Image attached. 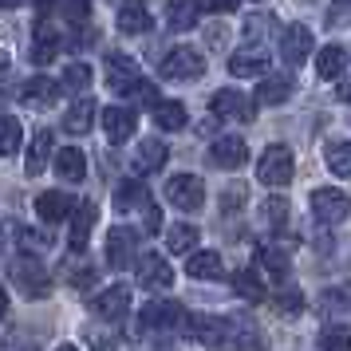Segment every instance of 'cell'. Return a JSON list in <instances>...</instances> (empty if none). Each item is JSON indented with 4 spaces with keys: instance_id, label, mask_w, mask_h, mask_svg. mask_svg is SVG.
Instances as JSON below:
<instances>
[{
    "instance_id": "obj_1",
    "label": "cell",
    "mask_w": 351,
    "mask_h": 351,
    "mask_svg": "<svg viewBox=\"0 0 351 351\" xmlns=\"http://www.w3.org/2000/svg\"><path fill=\"white\" fill-rule=\"evenodd\" d=\"M292 174H296V166H292V150L288 146H269L261 154V162H256V178L265 186H272V190H285L292 182Z\"/></svg>"
},
{
    "instance_id": "obj_2",
    "label": "cell",
    "mask_w": 351,
    "mask_h": 351,
    "mask_svg": "<svg viewBox=\"0 0 351 351\" xmlns=\"http://www.w3.org/2000/svg\"><path fill=\"white\" fill-rule=\"evenodd\" d=\"M206 75V56L193 48H174L166 51L162 60V80H174V83H190V80H202Z\"/></svg>"
},
{
    "instance_id": "obj_3",
    "label": "cell",
    "mask_w": 351,
    "mask_h": 351,
    "mask_svg": "<svg viewBox=\"0 0 351 351\" xmlns=\"http://www.w3.org/2000/svg\"><path fill=\"white\" fill-rule=\"evenodd\" d=\"M166 197H170V206L182 209V213H197V209L206 206V182L197 174H178V178H170Z\"/></svg>"
},
{
    "instance_id": "obj_4",
    "label": "cell",
    "mask_w": 351,
    "mask_h": 351,
    "mask_svg": "<svg viewBox=\"0 0 351 351\" xmlns=\"http://www.w3.org/2000/svg\"><path fill=\"white\" fill-rule=\"evenodd\" d=\"M312 213L324 225H339V221H348L351 197L343 190H335V186H319V190H312Z\"/></svg>"
},
{
    "instance_id": "obj_5",
    "label": "cell",
    "mask_w": 351,
    "mask_h": 351,
    "mask_svg": "<svg viewBox=\"0 0 351 351\" xmlns=\"http://www.w3.org/2000/svg\"><path fill=\"white\" fill-rule=\"evenodd\" d=\"M143 328L146 332H174L186 328V308L174 300H150L143 308Z\"/></svg>"
},
{
    "instance_id": "obj_6",
    "label": "cell",
    "mask_w": 351,
    "mask_h": 351,
    "mask_svg": "<svg viewBox=\"0 0 351 351\" xmlns=\"http://www.w3.org/2000/svg\"><path fill=\"white\" fill-rule=\"evenodd\" d=\"M12 280L20 285V292H24L28 300H44V296H51V276L44 272L40 261H16V265H12Z\"/></svg>"
},
{
    "instance_id": "obj_7",
    "label": "cell",
    "mask_w": 351,
    "mask_h": 351,
    "mask_svg": "<svg viewBox=\"0 0 351 351\" xmlns=\"http://www.w3.org/2000/svg\"><path fill=\"white\" fill-rule=\"evenodd\" d=\"M209 111L217 119H229V123H253L256 119V103L241 91H217L209 99Z\"/></svg>"
},
{
    "instance_id": "obj_8",
    "label": "cell",
    "mask_w": 351,
    "mask_h": 351,
    "mask_svg": "<svg viewBox=\"0 0 351 351\" xmlns=\"http://www.w3.org/2000/svg\"><path fill=\"white\" fill-rule=\"evenodd\" d=\"M209 162H213L217 170H237V166L249 162V146H245L241 134H221L217 143L209 146Z\"/></svg>"
},
{
    "instance_id": "obj_9",
    "label": "cell",
    "mask_w": 351,
    "mask_h": 351,
    "mask_svg": "<svg viewBox=\"0 0 351 351\" xmlns=\"http://www.w3.org/2000/svg\"><path fill=\"white\" fill-rule=\"evenodd\" d=\"M134 249H138V237H134L130 225H114L107 233V265L111 269H127L134 261Z\"/></svg>"
},
{
    "instance_id": "obj_10",
    "label": "cell",
    "mask_w": 351,
    "mask_h": 351,
    "mask_svg": "<svg viewBox=\"0 0 351 351\" xmlns=\"http://www.w3.org/2000/svg\"><path fill=\"white\" fill-rule=\"evenodd\" d=\"M312 56V32L304 28V24H288L285 36H280V60H285L288 67L304 64Z\"/></svg>"
},
{
    "instance_id": "obj_11",
    "label": "cell",
    "mask_w": 351,
    "mask_h": 351,
    "mask_svg": "<svg viewBox=\"0 0 351 351\" xmlns=\"http://www.w3.org/2000/svg\"><path fill=\"white\" fill-rule=\"evenodd\" d=\"M138 285L150 288V292H162V288L174 285V272H170V265H166V256H158V253L138 256Z\"/></svg>"
},
{
    "instance_id": "obj_12",
    "label": "cell",
    "mask_w": 351,
    "mask_h": 351,
    "mask_svg": "<svg viewBox=\"0 0 351 351\" xmlns=\"http://www.w3.org/2000/svg\"><path fill=\"white\" fill-rule=\"evenodd\" d=\"M138 80H143V75H138V64H134L130 56H123V51H111V56H107V83H111V91L123 95V91H130Z\"/></svg>"
},
{
    "instance_id": "obj_13",
    "label": "cell",
    "mask_w": 351,
    "mask_h": 351,
    "mask_svg": "<svg viewBox=\"0 0 351 351\" xmlns=\"http://www.w3.org/2000/svg\"><path fill=\"white\" fill-rule=\"evenodd\" d=\"M60 48H64V36L56 32L48 20H40L36 32H32V64H40V67L51 64V60L60 56Z\"/></svg>"
},
{
    "instance_id": "obj_14",
    "label": "cell",
    "mask_w": 351,
    "mask_h": 351,
    "mask_svg": "<svg viewBox=\"0 0 351 351\" xmlns=\"http://www.w3.org/2000/svg\"><path fill=\"white\" fill-rule=\"evenodd\" d=\"M114 20H119V32H127V36H143V32H150V24H154L146 0H123V8H119Z\"/></svg>"
},
{
    "instance_id": "obj_15",
    "label": "cell",
    "mask_w": 351,
    "mask_h": 351,
    "mask_svg": "<svg viewBox=\"0 0 351 351\" xmlns=\"http://www.w3.org/2000/svg\"><path fill=\"white\" fill-rule=\"evenodd\" d=\"M127 308H130V288L127 285H111L95 296V316L99 319H123Z\"/></svg>"
},
{
    "instance_id": "obj_16",
    "label": "cell",
    "mask_w": 351,
    "mask_h": 351,
    "mask_svg": "<svg viewBox=\"0 0 351 351\" xmlns=\"http://www.w3.org/2000/svg\"><path fill=\"white\" fill-rule=\"evenodd\" d=\"M166 158H170L166 143H162V138H146V143H138V150H134L130 170H134L138 178H143V174H154V170H162V166H166Z\"/></svg>"
},
{
    "instance_id": "obj_17",
    "label": "cell",
    "mask_w": 351,
    "mask_h": 351,
    "mask_svg": "<svg viewBox=\"0 0 351 351\" xmlns=\"http://www.w3.org/2000/svg\"><path fill=\"white\" fill-rule=\"evenodd\" d=\"M103 130H107L111 143H127L130 134L138 130V114L130 111V107H107L103 111Z\"/></svg>"
},
{
    "instance_id": "obj_18",
    "label": "cell",
    "mask_w": 351,
    "mask_h": 351,
    "mask_svg": "<svg viewBox=\"0 0 351 351\" xmlns=\"http://www.w3.org/2000/svg\"><path fill=\"white\" fill-rule=\"evenodd\" d=\"M229 71L237 80H253V75H265L269 71V56L261 48H245V51H233L229 56Z\"/></svg>"
},
{
    "instance_id": "obj_19",
    "label": "cell",
    "mask_w": 351,
    "mask_h": 351,
    "mask_svg": "<svg viewBox=\"0 0 351 351\" xmlns=\"http://www.w3.org/2000/svg\"><path fill=\"white\" fill-rule=\"evenodd\" d=\"M51 150H56V134H51V130H36V134H32V146H28V162H24L28 178L44 174V166L51 162Z\"/></svg>"
},
{
    "instance_id": "obj_20",
    "label": "cell",
    "mask_w": 351,
    "mask_h": 351,
    "mask_svg": "<svg viewBox=\"0 0 351 351\" xmlns=\"http://www.w3.org/2000/svg\"><path fill=\"white\" fill-rule=\"evenodd\" d=\"M91 229H95V202H80L75 206V217H71V253H83L87 249V237H91Z\"/></svg>"
},
{
    "instance_id": "obj_21",
    "label": "cell",
    "mask_w": 351,
    "mask_h": 351,
    "mask_svg": "<svg viewBox=\"0 0 351 351\" xmlns=\"http://www.w3.org/2000/svg\"><path fill=\"white\" fill-rule=\"evenodd\" d=\"M292 95H296V80L292 75H269V80H261V87H256V99L269 103V107H276V103H285Z\"/></svg>"
},
{
    "instance_id": "obj_22",
    "label": "cell",
    "mask_w": 351,
    "mask_h": 351,
    "mask_svg": "<svg viewBox=\"0 0 351 351\" xmlns=\"http://www.w3.org/2000/svg\"><path fill=\"white\" fill-rule=\"evenodd\" d=\"M20 95H24V103H28V107H51V103L60 99V83L36 75V80L24 83V91H20Z\"/></svg>"
},
{
    "instance_id": "obj_23",
    "label": "cell",
    "mask_w": 351,
    "mask_h": 351,
    "mask_svg": "<svg viewBox=\"0 0 351 351\" xmlns=\"http://www.w3.org/2000/svg\"><path fill=\"white\" fill-rule=\"evenodd\" d=\"M95 123V99H75L71 111L64 114V130L67 134H87Z\"/></svg>"
},
{
    "instance_id": "obj_24",
    "label": "cell",
    "mask_w": 351,
    "mask_h": 351,
    "mask_svg": "<svg viewBox=\"0 0 351 351\" xmlns=\"http://www.w3.org/2000/svg\"><path fill=\"white\" fill-rule=\"evenodd\" d=\"M71 206H75V202H71V193H40V197H36V213H40V217H44V221H64L67 213H71Z\"/></svg>"
},
{
    "instance_id": "obj_25",
    "label": "cell",
    "mask_w": 351,
    "mask_h": 351,
    "mask_svg": "<svg viewBox=\"0 0 351 351\" xmlns=\"http://www.w3.org/2000/svg\"><path fill=\"white\" fill-rule=\"evenodd\" d=\"M56 174L64 178V182H83V178H87V158H83V150H75V146L60 150V154H56Z\"/></svg>"
},
{
    "instance_id": "obj_26",
    "label": "cell",
    "mask_w": 351,
    "mask_h": 351,
    "mask_svg": "<svg viewBox=\"0 0 351 351\" xmlns=\"http://www.w3.org/2000/svg\"><path fill=\"white\" fill-rule=\"evenodd\" d=\"M186 272H190L193 280H213V276H221V253H190L186 256Z\"/></svg>"
},
{
    "instance_id": "obj_27",
    "label": "cell",
    "mask_w": 351,
    "mask_h": 351,
    "mask_svg": "<svg viewBox=\"0 0 351 351\" xmlns=\"http://www.w3.org/2000/svg\"><path fill=\"white\" fill-rule=\"evenodd\" d=\"M186 123H190V114H186V107L178 99H162L154 107V127L158 130H182Z\"/></svg>"
},
{
    "instance_id": "obj_28",
    "label": "cell",
    "mask_w": 351,
    "mask_h": 351,
    "mask_svg": "<svg viewBox=\"0 0 351 351\" xmlns=\"http://www.w3.org/2000/svg\"><path fill=\"white\" fill-rule=\"evenodd\" d=\"M319 308H324V316H348L351 312V280L348 285H335V288H324V296H319Z\"/></svg>"
},
{
    "instance_id": "obj_29",
    "label": "cell",
    "mask_w": 351,
    "mask_h": 351,
    "mask_svg": "<svg viewBox=\"0 0 351 351\" xmlns=\"http://www.w3.org/2000/svg\"><path fill=\"white\" fill-rule=\"evenodd\" d=\"M343 67H348V51L335 48V44L316 56V75H319V80H339V71H343Z\"/></svg>"
},
{
    "instance_id": "obj_30",
    "label": "cell",
    "mask_w": 351,
    "mask_h": 351,
    "mask_svg": "<svg viewBox=\"0 0 351 351\" xmlns=\"http://www.w3.org/2000/svg\"><path fill=\"white\" fill-rule=\"evenodd\" d=\"M166 249L170 253H193L197 249V225H170L166 229Z\"/></svg>"
},
{
    "instance_id": "obj_31",
    "label": "cell",
    "mask_w": 351,
    "mask_h": 351,
    "mask_svg": "<svg viewBox=\"0 0 351 351\" xmlns=\"http://www.w3.org/2000/svg\"><path fill=\"white\" fill-rule=\"evenodd\" d=\"M166 20H170V28H178V32L193 28L197 24V0H174L166 8Z\"/></svg>"
},
{
    "instance_id": "obj_32",
    "label": "cell",
    "mask_w": 351,
    "mask_h": 351,
    "mask_svg": "<svg viewBox=\"0 0 351 351\" xmlns=\"http://www.w3.org/2000/svg\"><path fill=\"white\" fill-rule=\"evenodd\" d=\"M146 197H150V193H146L138 182H119V186H114V209H119V213H127V209L143 206Z\"/></svg>"
},
{
    "instance_id": "obj_33",
    "label": "cell",
    "mask_w": 351,
    "mask_h": 351,
    "mask_svg": "<svg viewBox=\"0 0 351 351\" xmlns=\"http://www.w3.org/2000/svg\"><path fill=\"white\" fill-rule=\"evenodd\" d=\"M324 162H328V170L335 178H351V143H332Z\"/></svg>"
},
{
    "instance_id": "obj_34",
    "label": "cell",
    "mask_w": 351,
    "mask_h": 351,
    "mask_svg": "<svg viewBox=\"0 0 351 351\" xmlns=\"http://www.w3.org/2000/svg\"><path fill=\"white\" fill-rule=\"evenodd\" d=\"M20 138H24L20 123L12 119V114H4V119H0V154H4V158H12V154L20 150Z\"/></svg>"
},
{
    "instance_id": "obj_35",
    "label": "cell",
    "mask_w": 351,
    "mask_h": 351,
    "mask_svg": "<svg viewBox=\"0 0 351 351\" xmlns=\"http://www.w3.org/2000/svg\"><path fill=\"white\" fill-rule=\"evenodd\" d=\"M233 288H237L241 300H265V285H261V276L253 269H241L233 276Z\"/></svg>"
},
{
    "instance_id": "obj_36",
    "label": "cell",
    "mask_w": 351,
    "mask_h": 351,
    "mask_svg": "<svg viewBox=\"0 0 351 351\" xmlns=\"http://www.w3.org/2000/svg\"><path fill=\"white\" fill-rule=\"evenodd\" d=\"M64 276H67V285H75V288H91V285L99 280V269L91 265V261H80V256H75V261H71V265L64 269Z\"/></svg>"
},
{
    "instance_id": "obj_37",
    "label": "cell",
    "mask_w": 351,
    "mask_h": 351,
    "mask_svg": "<svg viewBox=\"0 0 351 351\" xmlns=\"http://www.w3.org/2000/svg\"><path fill=\"white\" fill-rule=\"evenodd\" d=\"M256 256H261V265L269 272H276V276H285L288 272V256L280 253V249H272V245H256Z\"/></svg>"
},
{
    "instance_id": "obj_38",
    "label": "cell",
    "mask_w": 351,
    "mask_h": 351,
    "mask_svg": "<svg viewBox=\"0 0 351 351\" xmlns=\"http://www.w3.org/2000/svg\"><path fill=\"white\" fill-rule=\"evenodd\" d=\"M127 99H134V103H143V107H158V83H150V80H138L134 87L127 91Z\"/></svg>"
},
{
    "instance_id": "obj_39",
    "label": "cell",
    "mask_w": 351,
    "mask_h": 351,
    "mask_svg": "<svg viewBox=\"0 0 351 351\" xmlns=\"http://www.w3.org/2000/svg\"><path fill=\"white\" fill-rule=\"evenodd\" d=\"M265 221L276 225V229L288 221V197H285V193H272L269 202H265Z\"/></svg>"
},
{
    "instance_id": "obj_40",
    "label": "cell",
    "mask_w": 351,
    "mask_h": 351,
    "mask_svg": "<svg viewBox=\"0 0 351 351\" xmlns=\"http://www.w3.org/2000/svg\"><path fill=\"white\" fill-rule=\"evenodd\" d=\"M319 351H351L348 328H328V332L319 335Z\"/></svg>"
},
{
    "instance_id": "obj_41",
    "label": "cell",
    "mask_w": 351,
    "mask_h": 351,
    "mask_svg": "<svg viewBox=\"0 0 351 351\" xmlns=\"http://www.w3.org/2000/svg\"><path fill=\"white\" fill-rule=\"evenodd\" d=\"M91 80H95V71H91L87 64H71L64 71V87H71V91H83Z\"/></svg>"
},
{
    "instance_id": "obj_42",
    "label": "cell",
    "mask_w": 351,
    "mask_h": 351,
    "mask_svg": "<svg viewBox=\"0 0 351 351\" xmlns=\"http://www.w3.org/2000/svg\"><path fill=\"white\" fill-rule=\"evenodd\" d=\"M245 197H249L245 182H233V186H225V190H221V213H233V209H241V206H245Z\"/></svg>"
},
{
    "instance_id": "obj_43",
    "label": "cell",
    "mask_w": 351,
    "mask_h": 351,
    "mask_svg": "<svg viewBox=\"0 0 351 351\" xmlns=\"http://www.w3.org/2000/svg\"><path fill=\"white\" fill-rule=\"evenodd\" d=\"M64 16L71 24H87L91 20V0H64Z\"/></svg>"
},
{
    "instance_id": "obj_44",
    "label": "cell",
    "mask_w": 351,
    "mask_h": 351,
    "mask_svg": "<svg viewBox=\"0 0 351 351\" xmlns=\"http://www.w3.org/2000/svg\"><path fill=\"white\" fill-rule=\"evenodd\" d=\"M276 304H280V312H288V316H300V312H304V296H300V288H285V292L276 296Z\"/></svg>"
},
{
    "instance_id": "obj_45",
    "label": "cell",
    "mask_w": 351,
    "mask_h": 351,
    "mask_svg": "<svg viewBox=\"0 0 351 351\" xmlns=\"http://www.w3.org/2000/svg\"><path fill=\"white\" fill-rule=\"evenodd\" d=\"M143 229H146V233H158V229H162V209H158L154 197H146V202H143Z\"/></svg>"
},
{
    "instance_id": "obj_46",
    "label": "cell",
    "mask_w": 351,
    "mask_h": 351,
    "mask_svg": "<svg viewBox=\"0 0 351 351\" xmlns=\"http://www.w3.org/2000/svg\"><path fill=\"white\" fill-rule=\"evenodd\" d=\"M328 24H332V28L351 24V0H332V8H328Z\"/></svg>"
},
{
    "instance_id": "obj_47",
    "label": "cell",
    "mask_w": 351,
    "mask_h": 351,
    "mask_svg": "<svg viewBox=\"0 0 351 351\" xmlns=\"http://www.w3.org/2000/svg\"><path fill=\"white\" fill-rule=\"evenodd\" d=\"M272 24H276L272 16H249L245 20V36L249 40H265V32H272Z\"/></svg>"
},
{
    "instance_id": "obj_48",
    "label": "cell",
    "mask_w": 351,
    "mask_h": 351,
    "mask_svg": "<svg viewBox=\"0 0 351 351\" xmlns=\"http://www.w3.org/2000/svg\"><path fill=\"white\" fill-rule=\"evenodd\" d=\"M44 245H51L48 233H32V229H20V249H44Z\"/></svg>"
},
{
    "instance_id": "obj_49",
    "label": "cell",
    "mask_w": 351,
    "mask_h": 351,
    "mask_svg": "<svg viewBox=\"0 0 351 351\" xmlns=\"http://www.w3.org/2000/svg\"><path fill=\"white\" fill-rule=\"evenodd\" d=\"M241 0H197V8H206V12H233Z\"/></svg>"
},
{
    "instance_id": "obj_50",
    "label": "cell",
    "mask_w": 351,
    "mask_h": 351,
    "mask_svg": "<svg viewBox=\"0 0 351 351\" xmlns=\"http://www.w3.org/2000/svg\"><path fill=\"white\" fill-rule=\"evenodd\" d=\"M32 4L40 8V12H44V16H48V12H51V4H56V0H32Z\"/></svg>"
},
{
    "instance_id": "obj_51",
    "label": "cell",
    "mask_w": 351,
    "mask_h": 351,
    "mask_svg": "<svg viewBox=\"0 0 351 351\" xmlns=\"http://www.w3.org/2000/svg\"><path fill=\"white\" fill-rule=\"evenodd\" d=\"M4 312H8V292L0 288V316H4Z\"/></svg>"
},
{
    "instance_id": "obj_52",
    "label": "cell",
    "mask_w": 351,
    "mask_h": 351,
    "mask_svg": "<svg viewBox=\"0 0 351 351\" xmlns=\"http://www.w3.org/2000/svg\"><path fill=\"white\" fill-rule=\"evenodd\" d=\"M20 4H28V0H0V8H20Z\"/></svg>"
},
{
    "instance_id": "obj_53",
    "label": "cell",
    "mask_w": 351,
    "mask_h": 351,
    "mask_svg": "<svg viewBox=\"0 0 351 351\" xmlns=\"http://www.w3.org/2000/svg\"><path fill=\"white\" fill-rule=\"evenodd\" d=\"M4 67H8V56H4V51H0V71H4Z\"/></svg>"
},
{
    "instance_id": "obj_54",
    "label": "cell",
    "mask_w": 351,
    "mask_h": 351,
    "mask_svg": "<svg viewBox=\"0 0 351 351\" xmlns=\"http://www.w3.org/2000/svg\"><path fill=\"white\" fill-rule=\"evenodd\" d=\"M56 351H80V348H71V343H64V348H56Z\"/></svg>"
},
{
    "instance_id": "obj_55",
    "label": "cell",
    "mask_w": 351,
    "mask_h": 351,
    "mask_svg": "<svg viewBox=\"0 0 351 351\" xmlns=\"http://www.w3.org/2000/svg\"><path fill=\"white\" fill-rule=\"evenodd\" d=\"M0 245H4V225H0Z\"/></svg>"
}]
</instances>
